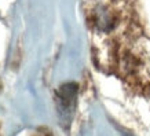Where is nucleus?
Wrapping results in <instances>:
<instances>
[]
</instances>
